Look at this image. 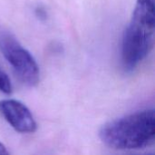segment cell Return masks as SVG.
Wrapping results in <instances>:
<instances>
[{
    "label": "cell",
    "instance_id": "obj_1",
    "mask_svg": "<svg viewBox=\"0 0 155 155\" xmlns=\"http://www.w3.org/2000/svg\"><path fill=\"white\" fill-rule=\"evenodd\" d=\"M101 141L119 151L142 150L153 144L155 113L153 109L137 111L111 121L99 131Z\"/></svg>",
    "mask_w": 155,
    "mask_h": 155
},
{
    "label": "cell",
    "instance_id": "obj_2",
    "mask_svg": "<svg viewBox=\"0 0 155 155\" xmlns=\"http://www.w3.org/2000/svg\"><path fill=\"white\" fill-rule=\"evenodd\" d=\"M154 35V0H136L122 40L121 58L126 71L134 70L151 53Z\"/></svg>",
    "mask_w": 155,
    "mask_h": 155
},
{
    "label": "cell",
    "instance_id": "obj_3",
    "mask_svg": "<svg viewBox=\"0 0 155 155\" xmlns=\"http://www.w3.org/2000/svg\"><path fill=\"white\" fill-rule=\"evenodd\" d=\"M0 52L22 83L28 86L38 84L40 71L35 59L11 33H0Z\"/></svg>",
    "mask_w": 155,
    "mask_h": 155
},
{
    "label": "cell",
    "instance_id": "obj_4",
    "mask_svg": "<svg viewBox=\"0 0 155 155\" xmlns=\"http://www.w3.org/2000/svg\"><path fill=\"white\" fill-rule=\"evenodd\" d=\"M0 114L18 133L33 134L37 129L32 113L20 101L15 99L0 101Z\"/></svg>",
    "mask_w": 155,
    "mask_h": 155
},
{
    "label": "cell",
    "instance_id": "obj_5",
    "mask_svg": "<svg viewBox=\"0 0 155 155\" xmlns=\"http://www.w3.org/2000/svg\"><path fill=\"white\" fill-rule=\"evenodd\" d=\"M13 86L8 75L0 68V92L5 94H12Z\"/></svg>",
    "mask_w": 155,
    "mask_h": 155
},
{
    "label": "cell",
    "instance_id": "obj_6",
    "mask_svg": "<svg viewBox=\"0 0 155 155\" xmlns=\"http://www.w3.org/2000/svg\"><path fill=\"white\" fill-rule=\"evenodd\" d=\"M8 153H8V151L6 150L5 146L2 143H0V155L8 154Z\"/></svg>",
    "mask_w": 155,
    "mask_h": 155
}]
</instances>
